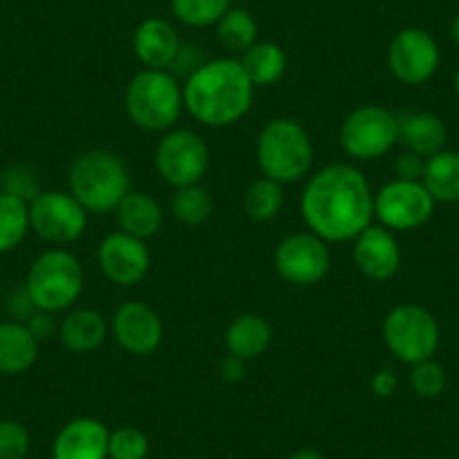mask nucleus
<instances>
[{"mask_svg": "<svg viewBox=\"0 0 459 459\" xmlns=\"http://www.w3.org/2000/svg\"><path fill=\"white\" fill-rule=\"evenodd\" d=\"M423 187L430 192L435 203L459 201V153L439 152L426 160V171L421 178Z\"/></svg>", "mask_w": 459, "mask_h": 459, "instance_id": "393cba45", "label": "nucleus"}, {"mask_svg": "<svg viewBox=\"0 0 459 459\" xmlns=\"http://www.w3.org/2000/svg\"><path fill=\"white\" fill-rule=\"evenodd\" d=\"M232 0H171V12L187 28H210L223 19Z\"/></svg>", "mask_w": 459, "mask_h": 459, "instance_id": "c756f323", "label": "nucleus"}, {"mask_svg": "<svg viewBox=\"0 0 459 459\" xmlns=\"http://www.w3.org/2000/svg\"><path fill=\"white\" fill-rule=\"evenodd\" d=\"M450 39H453L455 46L459 48V14L455 16L453 23H450Z\"/></svg>", "mask_w": 459, "mask_h": 459, "instance_id": "ea45409f", "label": "nucleus"}, {"mask_svg": "<svg viewBox=\"0 0 459 459\" xmlns=\"http://www.w3.org/2000/svg\"><path fill=\"white\" fill-rule=\"evenodd\" d=\"M448 129L439 115L428 113H410L399 120V143L410 153H417L421 158H432L435 153L444 152Z\"/></svg>", "mask_w": 459, "mask_h": 459, "instance_id": "6ab92c4d", "label": "nucleus"}, {"mask_svg": "<svg viewBox=\"0 0 459 459\" xmlns=\"http://www.w3.org/2000/svg\"><path fill=\"white\" fill-rule=\"evenodd\" d=\"M219 374L225 383H239L246 374V360L228 354L219 365Z\"/></svg>", "mask_w": 459, "mask_h": 459, "instance_id": "e433bc0d", "label": "nucleus"}, {"mask_svg": "<svg viewBox=\"0 0 459 459\" xmlns=\"http://www.w3.org/2000/svg\"><path fill=\"white\" fill-rule=\"evenodd\" d=\"M5 192L14 194V196L23 198V201L30 203L39 192H41V189L37 187V180H34V176L30 174V171L16 167V169H12L10 174L5 176Z\"/></svg>", "mask_w": 459, "mask_h": 459, "instance_id": "72a5a7b5", "label": "nucleus"}, {"mask_svg": "<svg viewBox=\"0 0 459 459\" xmlns=\"http://www.w3.org/2000/svg\"><path fill=\"white\" fill-rule=\"evenodd\" d=\"M239 61L255 88L273 86L286 73V52L273 41H257L241 55Z\"/></svg>", "mask_w": 459, "mask_h": 459, "instance_id": "b1692460", "label": "nucleus"}, {"mask_svg": "<svg viewBox=\"0 0 459 459\" xmlns=\"http://www.w3.org/2000/svg\"><path fill=\"white\" fill-rule=\"evenodd\" d=\"M257 165L266 178L281 185L302 180L313 165V144L299 122L275 117L257 138Z\"/></svg>", "mask_w": 459, "mask_h": 459, "instance_id": "423d86ee", "label": "nucleus"}, {"mask_svg": "<svg viewBox=\"0 0 459 459\" xmlns=\"http://www.w3.org/2000/svg\"><path fill=\"white\" fill-rule=\"evenodd\" d=\"M331 253L326 241L313 232H298L280 241L275 250V271L295 286H313L329 273Z\"/></svg>", "mask_w": 459, "mask_h": 459, "instance_id": "ddd939ff", "label": "nucleus"}, {"mask_svg": "<svg viewBox=\"0 0 459 459\" xmlns=\"http://www.w3.org/2000/svg\"><path fill=\"white\" fill-rule=\"evenodd\" d=\"M115 216H117V223H120L122 232H126L131 237H138L143 241L158 235V230L162 225L160 203L152 194L134 192V189L122 198V203L115 210Z\"/></svg>", "mask_w": 459, "mask_h": 459, "instance_id": "5701e85b", "label": "nucleus"}, {"mask_svg": "<svg viewBox=\"0 0 459 459\" xmlns=\"http://www.w3.org/2000/svg\"><path fill=\"white\" fill-rule=\"evenodd\" d=\"M284 207V185L277 180L262 178L253 180L244 194V210L255 221H271Z\"/></svg>", "mask_w": 459, "mask_h": 459, "instance_id": "cd10ccee", "label": "nucleus"}, {"mask_svg": "<svg viewBox=\"0 0 459 459\" xmlns=\"http://www.w3.org/2000/svg\"><path fill=\"white\" fill-rule=\"evenodd\" d=\"M158 176L174 189L201 183L210 169V149L205 140L189 129H169L153 156Z\"/></svg>", "mask_w": 459, "mask_h": 459, "instance_id": "1a4fd4ad", "label": "nucleus"}, {"mask_svg": "<svg viewBox=\"0 0 459 459\" xmlns=\"http://www.w3.org/2000/svg\"><path fill=\"white\" fill-rule=\"evenodd\" d=\"M354 262L365 277L385 281L401 266V248L394 232L383 225H369L354 239Z\"/></svg>", "mask_w": 459, "mask_h": 459, "instance_id": "dca6fc26", "label": "nucleus"}, {"mask_svg": "<svg viewBox=\"0 0 459 459\" xmlns=\"http://www.w3.org/2000/svg\"><path fill=\"white\" fill-rule=\"evenodd\" d=\"M180 39L174 25L165 19H147L134 32V55L144 68L167 70L180 55Z\"/></svg>", "mask_w": 459, "mask_h": 459, "instance_id": "a211bd4d", "label": "nucleus"}, {"mask_svg": "<svg viewBox=\"0 0 459 459\" xmlns=\"http://www.w3.org/2000/svg\"><path fill=\"white\" fill-rule=\"evenodd\" d=\"M39 344L23 322H0V377L28 372L39 359Z\"/></svg>", "mask_w": 459, "mask_h": 459, "instance_id": "aec40b11", "label": "nucleus"}, {"mask_svg": "<svg viewBox=\"0 0 459 459\" xmlns=\"http://www.w3.org/2000/svg\"><path fill=\"white\" fill-rule=\"evenodd\" d=\"M394 171L399 180H414V183H421L423 171H426V158L410 152L401 153V156L396 158Z\"/></svg>", "mask_w": 459, "mask_h": 459, "instance_id": "f704fd0d", "label": "nucleus"}, {"mask_svg": "<svg viewBox=\"0 0 459 459\" xmlns=\"http://www.w3.org/2000/svg\"><path fill=\"white\" fill-rule=\"evenodd\" d=\"M446 383H448V377H446L444 365L437 363L435 359H428L412 365L410 385L423 399H437L446 390Z\"/></svg>", "mask_w": 459, "mask_h": 459, "instance_id": "2f4dec72", "label": "nucleus"}, {"mask_svg": "<svg viewBox=\"0 0 459 459\" xmlns=\"http://www.w3.org/2000/svg\"><path fill=\"white\" fill-rule=\"evenodd\" d=\"M399 143V117L377 104L351 110L340 126V144L356 160H377Z\"/></svg>", "mask_w": 459, "mask_h": 459, "instance_id": "6e6552de", "label": "nucleus"}, {"mask_svg": "<svg viewBox=\"0 0 459 459\" xmlns=\"http://www.w3.org/2000/svg\"><path fill=\"white\" fill-rule=\"evenodd\" d=\"M289 459H326V457L316 448H302V450H295Z\"/></svg>", "mask_w": 459, "mask_h": 459, "instance_id": "58836bf2", "label": "nucleus"}, {"mask_svg": "<svg viewBox=\"0 0 459 459\" xmlns=\"http://www.w3.org/2000/svg\"><path fill=\"white\" fill-rule=\"evenodd\" d=\"M52 316H55V313L34 311L32 316L28 317V322H25V325H28V329L32 331V335L39 340V342H43V340L50 338L55 331L59 333V325H56L55 317Z\"/></svg>", "mask_w": 459, "mask_h": 459, "instance_id": "c9c22d12", "label": "nucleus"}, {"mask_svg": "<svg viewBox=\"0 0 459 459\" xmlns=\"http://www.w3.org/2000/svg\"><path fill=\"white\" fill-rule=\"evenodd\" d=\"M299 205L308 230L325 241H354L374 221L369 180L347 162H333L317 171Z\"/></svg>", "mask_w": 459, "mask_h": 459, "instance_id": "f257e3e1", "label": "nucleus"}, {"mask_svg": "<svg viewBox=\"0 0 459 459\" xmlns=\"http://www.w3.org/2000/svg\"><path fill=\"white\" fill-rule=\"evenodd\" d=\"M435 198L423 183L390 180L374 194V216L392 232H408L426 225L435 214Z\"/></svg>", "mask_w": 459, "mask_h": 459, "instance_id": "9b49d317", "label": "nucleus"}, {"mask_svg": "<svg viewBox=\"0 0 459 459\" xmlns=\"http://www.w3.org/2000/svg\"><path fill=\"white\" fill-rule=\"evenodd\" d=\"M171 214L183 225L196 228L212 216V198L201 183L176 189L171 198Z\"/></svg>", "mask_w": 459, "mask_h": 459, "instance_id": "c85d7f7f", "label": "nucleus"}, {"mask_svg": "<svg viewBox=\"0 0 459 459\" xmlns=\"http://www.w3.org/2000/svg\"><path fill=\"white\" fill-rule=\"evenodd\" d=\"M216 34H219L221 46L228 52L244 55L246 50L257 43V21L244 7H230L223 14V19L216 23Z\"/></svg>", "mask_w": 459, "mask_h": 459, "instance_id": "bb28decb", "label": "nucleus"}, {"mask_svg": "<svg viewBox=\"0 0 459 459\" xmlns=\"http://www.w3.org/2000/svg\"><path fill=\"white\" fill-rule=\"evenodd\" d=\"M439 46L435 37L421 28H405L387 48V68L405 86H421L435 77L439 68Z\"/></svg>", "mask_w": 459, "mask_h": 459, "instance_id": "f8f14e48", "label": "nucleus"}, {"mask_svg": "<svg viewBox=\"0 0 459 459\" xmlns=\"http://www.w3.org/2000/svg\"><path fill=\"white\" fill-rule=\"evenodd\" d=\"M255 86L239 59L205 61L189 73L183 101L194 120L205 126H230L239 122L253 106Z\"/></svg>", "mask_w": 459, "mask_h": 459, "instance_id": "f03ea898", "label": "nucleus"}, {"mask_svg": "<svg viewBox=\"0 0 459 459\" xmlns=\"http://www.w3.org/2000/svg\"><path fill=\"white\" fill-rule=\"evenodd\" d=\"M455 92H457V97H459V68H457V73H455Z\"/></svg>", "mask_w": 459, "mask_h": 459, "instance_id": "a19ab883", "label": "nucleus"}, {"mask_svg": "<svg viewBox=\"0 0 459 459\" xmlns=\"http://www.w3.org/2000/svg\"><path fill=\"white\" fill-rule=\"evenodd\" d=\"M83 293V268L73 253L50 248L39 255L25 277V295L37 311H68Z\"/></svg>", "mask_w": 459, "mask_h": 459, "instance_id": "20e7f679", "label": "nucleus"}, {"mask_svg": "<svg viewBox=\"0 0 459 459\" xmlns=\"http://www.w3.org/2000/svg\"><path fill=\"white\" fill-rule=\"evenodd\" d=\"M149 437L134 426L117 428L108 437V459H147Z\"/></svg>", "mask_w": 459, "mask_h": 459, "instance_id": "7c9ffc66", "label": "nucleus"}, {"mask_svg": "<svg viewBox=\"0 0 459 459\" xmlns=\"http://www.w3.org/2000/svg\"><path fill=\"white\" fill-rule=\"evenodd\" d=\"M30 232V203L0 189V255L12 253Z\"/></svg>", "mask_w": 459, "mask_h": 459, "instance_id": "a878e982", "label": "nucleus"}, {"mask_svg": "<svg viewBox=\"0 0 459 459\" xmlns=\"http://www.w3.org/2000/svg\"><path fill=\"white\" fill-rule=\"evenodd\" d=\"M396 385H399V383H396L394 372H390V369H381L378 374H374L372 392L377 396H383V399H385V396H392L394 394Z\"/></svg>", "mask_w": 459, "mask_h": 459, "instance_id": "4c0bfd02", "label": "nucleus"}, {"mask_svg": "<svg viewBox=\"0 0 459 459\" xmlns=\"http://www.w3.org/2000/svg\"><path fill=\"white\" fill-rule=\"evenodd\" d=\"M97 266L101 275L115 286H135L147 277L152 255L147 244L126 232H113L97 248Z\"/></svg>", "mask_w": 459, "mask_h": 459, "instance_id": "4468645a", "label": "nucleus"}, {"mask_svg": "<svg viewBox=\"0 0 459 459\" xmlns=\"http://www.w3.org/2000/svg\"><path fill=\"white\" fill-rule=\"evenodd\" d=\"M88 212L70 192H39L30 201V230L52 246H68L86 232Z\"/></svg>", "mask_w": 459, "mask_h": 459, "instance_id": "9d476101", "label": "nucleus"}, {"mask_svg": "<svg viewBox=\"0 0 459 459\" xmlns=\"http://www.w3.org/2000/svg\"><path fill=\"white\" fill-rule=\"evenodd\" d=\"M32 446L30 430L14 419H0V459H25Z\"/></svg>", "mask_w": 459, "mask_h": 459, "instance_id": "473e14b6", "label": "nucleus"}, {"mask_svg": "<svg viewBox=\"0 0 459 459\" xmlns=\"http://www.w3.org/2000/svg\"><path fill=\"white\" fill-rule=\"evenodd\" d=\"M131 122L152 134L169 131L185 108L183 88L167 70H140L125 92Z\"/></svg>", "mask_w": 459, "mask_h": 459, "instance_id": "39448f33", "label": "nucleus"}, {"mask_svg": "<svg viewBox=\"0 0 459 459\" xmlns=\"http://www.w3.org/2000/svg\"><path fill=\"white\" fill-rule=\"evenodd\" d=\"M110 430L92 417L65 423L52 441V459H108Z\"/></svg>", "mask_w": 459, "mask_h": 459, "instance_id": "f3484780", "label": "nucleus"}, {"mask_svg": "<svg viewBox=\"0 0 459 459\" xmlns=\"http://www.w3.org/2000/svg\"><path fill=\"white\" fill-rule=\"evenodd\" d=\"M273 342V329L259 313H241L225 329L228 354L244 360H255L266 354Z\"/></svg>", "mask_w": 459, "mask_h": 459, "instance_id": "412c9836", "label": "nucleus"}, {"mask_svg": "<svg viewBox=\"0 0 459 459\" xmlns=\"http://www.w3.org/2000/svg\"><path fill=\"white\" fill-rule=\"evenodd\" d=\"M108 335L104 316L95 308H74L59 322V340L73 354H91L100 350Z\"/></svg>", "mask_w": 459, "mask_h": 459, "instance_id": "4be33fe9", "label": "nucleus"}, {"mask_svg": "<svg viewBox=\"0 0 459 459\" xmlns=\"http://www.w3.org/2000/svg\"><path fill=\"white\" fill-rule=\"evenodd\" d=\"M115 342L131 356H152L162 342V320L149 304L125 302L110 322Z\"/></svg>", "mask_w": 459, "mask_h": 459, "instance_id": "2eb2a0df", "label": "nucleus"}, {"mask_svg": "<svg viewBox=\"0 0 459 459\" xmlns=\"http://www.w3.org/2000/svg\"><path fill=\"white\" fill-rule=\"evenodd\" d=\"M68 187L88 214H108L131 192V174L120 156L106 149H92L73 162Z\"/></svg>", "mask_w": 459, "mask_h": 459, "instance_id": "7ed1b4c3", "label": "nucleus"}, {"mask_svg": "<svg viewBox=\"0 0 459 459\" xmlns=\"http://www.w3.org/2000/svg\"><path fill=\"white\" fill-rule=\"evenodd\" d=\"M439 325L428 308L399 304L383 320V342L396 360L417 365L439 350Z\"/></svg>", "mask_w": 459, "mask_h": 459, "instance_id": "0eeeda50", "label": "nucleus"}]
</instances>
